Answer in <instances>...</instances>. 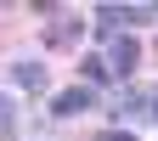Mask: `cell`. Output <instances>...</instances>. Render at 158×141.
Returning a JSON list of instances; mask_svg holds the SVG:
<instances>
[{"instance_id":"obj_5","label":"cell","mask_w":158,"mask_h":141,"mask_svg":"<svg viewBox=\"0 0 158 141\" xmlns=\"http://www.w3.org/2000/svg\"><path fill=\"white\" fill-rule=\"evenodd\" d=\"M79 73H85V79H90V85H102V79H107L113 68L102 62V56H85V62H79Z\"/></svg>"},{"instance_id":"obj_2","label":"cell","mask_w":158,"mask_h":141,"mask_svg":"<svg viewBox=\"0 0 158 141\" xmlns=\"http://www.w3.org/2000/svg\"><path fill=\"white\" fill-rule=\"evenodd\" d=\"M135 17H152V6H96V28L113 34L118 23H135Z\"/></svg>"},{"instance_id":"obj_3","label":"cell","mask_w":158,"mask_h":141,"mask_svg":"<svg viewBox=\"0 0 158 141\" xmlns=\"http://www.w3.org/2000/svg\"><path fill=\"white\" fill-rule=\"evenodd\" d=\"M135 62H141V45H135L130 34H113V56H107V68H113V73H130Z\"/></svg>"},{"instance_id":"obj_1","label":"cell","mask_w":158,"mask_h":141,"mask_svg":"<svg viewBox=\"0 0 158 141\" xmlns=\"http://www.w3.org/2000/svg\"><path fill=\"white\" fill-rule=\"evenodd\" d=\"M90 102H96V90H90V85H73V90H56V96H51V113H56V118H79Z\"/></svg>"},{"instance_id":"obj_4","label":"cell","mask_w":158,"mask_h":141,"mask_svg":"<svg viewBox=\"0 0 158 141\" xmlns=\"http://www.w3.org/2000/svg\"><path fill=\"white\" fill-rule=\"evenodd\" d=\"M11 85H17V90H45V68L23 56V62H11Z\"/></svg>"},{"instance_id":"obj_6","label":"cell","mask_w":158,"mask_h":141,"mask_svg":"<svg viewBox=\"0 0 158 141\" xmlns=\"http://www.w3.org/2000/svg\"><path fill=\"white\" fill-rule=\"evenodd\" d=\"M102 141H135L130 130H102Z\"/></svg>"}]
</instances>
